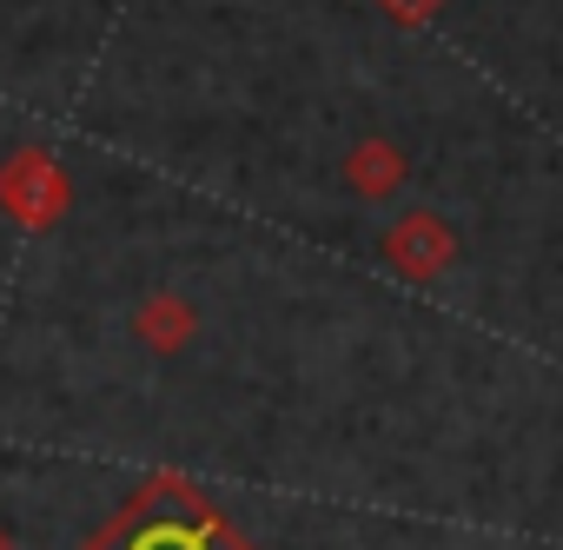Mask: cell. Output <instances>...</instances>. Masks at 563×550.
Masks as SVG:
<instances>
[{
    "mask_svg": "<svg viewBox=\"0 0 563 550\" xmlns=\"http://www.w3.org/2000/svg\"><path fill=\"white\" fill-rule=\"evenodd\" d=\"M0 550H21V543H14V530H8V524H0Z\"/></svg>",
    "mask_w": 563,
    "mask_h": 550,
    "instance_id": "3957f363",
    "label": "cell"
},
{
    "mask_svg": "<svg viewBox=\"0 0 563 550\" xmlns=\"http://www.w3.org/2000/svg\"><path fill=\"white\" fill-rule=\"evenodd\" d=\"M192 332H199V312H192L179 293H146V299L133 306V339H140L146 352H159V359L186 352Z\"/></svg>",
    "mask_w": 563,
    "mask_h": 550,
    "instance_id": "7a4b0ae2",
    "label": "cell"
},
{
    "mask_svg": "<svg viewBox=\"0 0 563 550\" xmlns=\"http://www.w3.org/2000/svg\"><path fill=\"white\" fill-rule=\"evenodd\" d=\"M67 199H74V186H67V173H60V160L47 146H14L8 160H0V212H8L14 226L54 232Z\"/></svg>",
    "mask_w": 563,
    "mask_h": 550,
    "instance_id": "6da1fadb",
    "label": "cell"
}]
</instances>
